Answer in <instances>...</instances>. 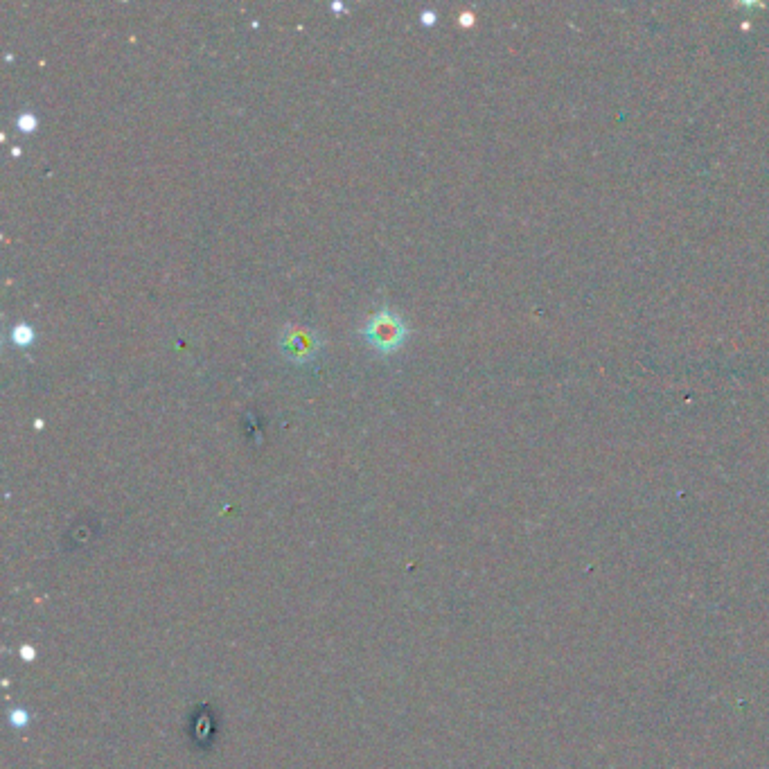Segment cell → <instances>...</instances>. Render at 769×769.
I'll list each match as a JSON object with an SVG mask.
<instances>
[{"label": "cell", "instance_id": "cell-1", "mask_svg": "<svg viewBox=\"0 0 769 769\" xmlns=\"http://www.w3.org/2000/svg\"><path fill=\"white\" fill-rule=\"evenodd\" d=\"M366 341L379 352H393L404 343L406 339V325L400 314L391 312V309H379L366 321L364 330Z\"/></svg>", "mask_w": 769, "mask_h": 769}, {"label": "cell", "instance_id": "cell-2", "mask_svg": "<svg viewBox=\"0 0 769 769\" xmlns=\"http://www.w3.org/2000/svg\"><path fill=\"white\" fill-rule=\"evenodd\" d=\"M280 350L296 364L312 361L321 350V337L305 325H285L280 334Z\"/></svg>", "mask_w": 769, "mask_h": 769}, {"label": "cell", "instance_id": "cell-3", "mask_svg": "<svg viewBox=\"0 0 769 769\" xmlns=\"http://www.w3.org/2000/svg\"><path fill=\"white\" fill-rule=\"evenodd\" d=\"M12 339H14L16 346H30L32 339H34L32 327H30V325H25V323H19V325H16L14 330H12Z\"/></svg>", "mask_w": 769, "mask_h": 769}, {"label": "cell", "instance_id": "cell-4", "mask_svg": "<svg viewBox=\"0 0 769 769\" xmlns=\"http://www.w3.org/2000/svg\"><path fill=\"white\" fill-rule=\"evenodd\" d=\"M16 125H19L21 131H34L39 125L37 116H32V113H21L19 120H16Z\"/></svg>", "mask_w": 769, "mask_h": 769}, {"label": "cell", "instance_id": "cell-5", "mask_svg": "<svg viewBox=\"0 0 769 769\" xmlns=\"http://www.w3.org/2000/svg\"><path fill=\"white\" fill-rule=\"evenodd\" d=\"M433 21H436V14H433V12H422V23H433Z\"/></svg>", "mask_w": 769, "mask_h": 769}]
</instances>
